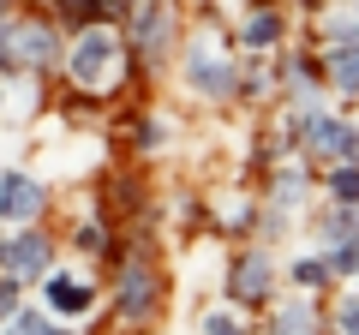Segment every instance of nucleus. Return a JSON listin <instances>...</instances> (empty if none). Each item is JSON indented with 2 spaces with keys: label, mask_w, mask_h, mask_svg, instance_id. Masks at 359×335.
<instances>
[{
  "label": "nucleus",
  "mask_w": 359,
  "mask_h": 335,
  "mask_svg": "<svg viewBox=\"0 0 359 335\" xmlns=\"http://www.w3.org/2000/svg\"><path fill=\"white\" fill-rule=\"evenodd\" d=\"M114 48H120V42L108 36V30H84V36H78V48H72V78L84 84V90L108 78V66H114Z\"/></svg>",
  "instance_id": "f257e3e1"
},
{
  "label": "nucleus",
  "mask_w": 359,
  "mask_h": 335,
  "mask_svg": "<svg viewBox=\"0 0 359 335\" xmlns=\"http://www.w3.org/2000/svg\"><path fill=\"white\" fill-rule=\"evenodd\" d=\"M0 270H6V275H42V270H48V240H42V233L0 240Z\"/></svg>",
  "instance_id": "f03ea898"
},
{
  "label": "nucleus",
  "mask_w": 359,
  "mask_h": 335,
  "mask_svg": "<svg viewBox=\"0 0 359 335\" xmlns=\"http://www.w3.org/2000/svg\"><path fill=\"white\" fill-rule=\"evenodd\" d=\"M42 210V186L25 180V174H6L0 180V221H30Z\"/></svg>",
  "instance_id": "7ed1b4c3"
},
{
  "label": "nucleus",
  "mask_w": 359,
  "mask_h": 335,
  "mask_svg": "<svg viewBox=\"0 0 359 335\" xmlns=\"http://www.w3.org/2000/svg\"><path fill=\"white\" fill-rule=\"evenodd\" d=\"M186 78H192L204 96H228L240 78H233V66H222V60H210L204 48H192V60H186Z\"/></svg>",
  "instance_id": "20e7f679"
},
{
  "label": "nucleus",
  "mask_w": 359,
  "mask_h": 335,
  "mask_svg": "<svg viewBox=\"0 0 359 335\" xmlns=\"http://www.w3.org/2000/svg\"><path fill=\"white\" fill-rule=\"evenodd\" d=\"M48 299L66 311V317L90 311V287H84V282H72V275H54V282H48Z\"/></svg>",
  "instance_id": "39448f33"
},
{
  "label": "nucleus",
  "mask_w": 359,
  "mask_h": 335,
  "mask_svg": "<svg viewBox=\"0 0 359 335\" xmlns=\"http://www.w3.org/2000/svg\"><path fill=\"white\" fill-rule=\"evenodd\" d=\"M233 294L264 299V294H269V258H245L240 270H233Z\"/></svg>",
  "instance_id": "423d86ee"
},
{
  "label": "nucleus",
  "mask_w": 359,
  "mask_h": 335,
  "mask_svg": "<svg viewBox=\"0 0 359 335\" xmlns=\"http://www.w3.org/2000/svg\"><path fill=\"white\" fill-rule=\"evenodd\" d=\"M120 306H126V311L150 306V270H126V282H120Z\"/></svg>",
  "instance_id": "0eeeda50"
},
{
  "label": "nucleus",
  "mask_w": 359,
  "mask_h": 335,
  "mask_svg": "<svg viewBox=\"0 0 359 335\" xmlns=\"http://www.w3.org/2000/svg\"><path fill=\"white\" fill-rule=\"evenodd\" d=\"M330 192L341 198V204H359V168H335V174H330Z\"/></svg>",
  "instance_id": "6e6552de"
},
{
  "label": "nucleus",
  "mask_w": 359,
  "mask_h": 335,
  "mask_svg": "<svg viewBox=\"0 0 359 335\" xmlns=\"http://www.w3.org/2000/svg\"><path fill=\"white\" fill-rule=\"evenodd\" d=\"M276 36H282V18H252V25H245V42H252V48H264V42H276Z\"/></svg>",
  "instance_id": "1a4fd4ad"
},
{
  "label": "nucleus",
  "mask_w": 359,
  "mask_h": 335,
  "mask_svg": "<svg viewBox=\"0 0 359 335\" xmlns=\"http://www.w3.org/2000/svg\"><path fill=\"white\" fill-rule=\"evenodd\" d=\"M335 84H341V90H359V48H341V60H335Z\"/></svg>",
  "instance_id": "9d476101"
},
{
  "label": "nucleus",
  "mask_w": 359,
  "mask_h": 335,
  "mask_svg": "<svg viewBox=\"0 0 359 335\" xmlns=\"http://www.w3.org/2000/svg\"><path fill=\"white\" fill-rule=\"evenodd\" d=\"M335 150H341L347 162H359V132H347V126H341V132H335Z\"/></svg>",
  "instance_id": "9b49d317"
},
{
  "label": "nucleus",
  "mask_w": 359,
  "mask_h": 335,
  "mask_svg": "<svg viewBox=\"0 0 359 335\" xmlns=\"http://www.w3.org/2000/svg\"><path fill=\"white\" fill-rule=\"evenodd\" d=\"M306 323H311L306 306H287V311H282V329H306Z\"/></svg>",
  "instance_id": "f8f14e48"
},
{
  "label": "nucleus",
  "mask_w": 359,
  "mask_h": 335,
  "mask_svg": "<svg viewBox=\"0 0 359 335\" xmlns=\"http://www.w3.org/2000/svg\"><path fill=\"white\" fill-rule=\"evenodd\" d=\"M13 311H18V287L0 282V317H13Z\"/></svg>",
  "instance_id": "ddd939ff"
},
{
  "label": "nucleus",
  "mask_w": 359,
  "mask_h": 335,
  "mask_svg": "<svg viewBox=\"0 0 359 335\" xmlns=\"http://www.w3.org/2000/svg\"><path fill=\"white\" fill-rule=\"evenodd\" d=\"M78 245L84 252H102V228H78Z\"/></svg>",
  "instance_id": "4468645a"
},
{
  "label": "nucleus",
  "mask_w": 359,
  "mask_h": 335,
  "mask_svg": "<svg viewBox=\"0 0 359 335\" xmlns=\"http://www.w3.org/2000/svg\"><path fill=\"white\" fill-rule=\"evenodd\" d=\"M341 323H347V329H359V306H341Z\"/></svg>",
  "instance_id": "2eb2a0df"
},
{
  "label": "nucleus",
  "mask_w": 359,
  "mask_h": 335,
  "mask_svg": "<svg viewBox=\"0 0 359 335\" xmlns=\"http://www.w3.org/2000/svg\"><path fill=\"white\" fill-rule=\"evenodd\" d=\"M126 6H144V0H126Z\"/></svg>",
  "instance_id": "dca6fc26"
}]
</instances>
